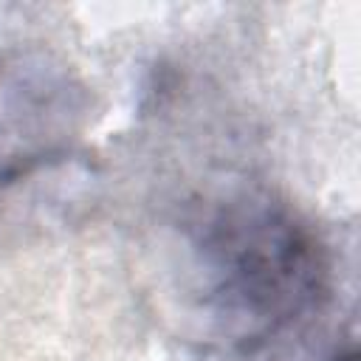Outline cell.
Segmentation results:
<instances>
[{"label": "cell", "instance_id": "cell-1", "mask_svg": "<svg viewBox=\"0 0 361 361\" xmlns=\"http://www.w3.org/2000/svg\"><path fill=\"white\" fill-rule=\"evenodd\" d=\"M195 226V296L223 341L251 350L313 307L324 282L322 248L285 206L243 197Z\"/></svg>", "mask_w": 361, "mask_h": 361}, {"label": "cell", "instance_id": "cell-2", "mask_svg": "<svg viewBox=\"0 0 361 361\" xmlns=\"http://www.w3.org/2000/svg\"><path fill=\"white\" fill-rule=\"evenodd\" d=\"M336 361H355V355L350 353V355H341V358H336Z\"/></svg>", "mask_w": 361, "mask_h": 361}]
</instances>
